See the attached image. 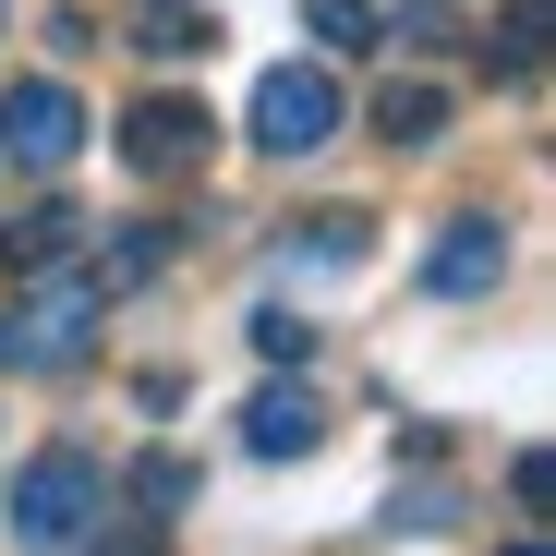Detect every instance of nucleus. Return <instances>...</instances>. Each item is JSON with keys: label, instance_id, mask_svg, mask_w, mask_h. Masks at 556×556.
I'll use <instances>...</instances> for the list:
<instances>
[{"label": "nucleus", "instance_id": "obj_8", "mask_svg": "<svg viewBox=\"0 0 556 556\" xmlns=\"http://www.w3.org/2000/svg\"><path fill=\"white\" fill-rule=\"evenodd\" d=\"M122 49L134 61H206L218 49V13H206V0H122Z\"/></svg>", "mask_w": 556, "mask_h": 556}, {"label": "nucleus", "instance_id": "obj_14", "mask_svg": "<svg viewBox=\"0 0 556 556\" xmlns=\"http://www.w3.org/2000/svg\"><path fill=\"white\" fill-rule=\"evenodd\" d=\"M376 532H388V544H400V532H412V544H435V532H459V496H447V484H412V496H388V520H376Z\"/></svg>", "mask_w": 556, "mask_h": 556}, {"label": "nucleus", "instance_id": "obj_16", "mask_svg": "<svg viewBox=\"0 0 556 556\" xmlns=\"http://www.w3.org/2000/svg\"><path fill=\"white\" fill-rule=\"evenodd\" d=\"M254 351H266V363H315V327H303L291 303H266V315H254Z\"/></svg>", "mask_w": 556, "mask_h": 556}, {"label": "nucleus", "instance_id": "obj_6", "mask_svg": "<svg viewBox=\"0 0 556 556\" xmlns=\"http://www.w3.org/2000/svg\"><path fill=\"white\" fill-rule=\"evenodd\" d=\"M496 278H508V218L459 206V218L435 230V254H424V291H435V303H484Z\"/></svg>", "mask_w": 556, "mask_h": 556}, {"label": "nucleus", "instance_id": "obj_7", "mask_svg": "<svg viewBox=\"0 0 556 556\" xmlns=\"http://www.w3.org/2000/svg\"><path fill=\"white\" fill-rule=\"evenodd\" d=\"M242 447H254V459H315V447H327V412H315V388H303V363H278V376L242 400Z\"/></svg>", "mask_w": 556, "mask_h": 556}, {"label": "nucleus", "instance_id": "obj_2", "mask_svg": "<svg viewBox=\"0 0 556 556\" xmlns=\"http://www.w3.org/2000/svg\"><path fill=\"white\" fill-rule=\"evenodd\" d=\"M13 544L61 556V544H98L110 532V472H98V447H37L25 472H13Z\"/></svg>", "mask_w": 556, "mask_h": 556}, {"label": "nucleus", "instance_id": "obj_19", "mask_svg": "<svg viewBox=\"0 0 556 556\" xmlns=\"http://www.w3.org/2000/svg\"><path fill=\"white\" fill-rule=\"evenodd\" d=\"M49 49H61V61H85V49H110V37H98V13H49Z\"/></svg>", "mask_w": 556, "mask_h": 556}, {"label": "nucleus", "instance_id": "obj_1", "mask_svg": "<svg viewBox=\"0 0 556 556\" xmlns=\"http://www.w3.org/2000/svg\"><path fill=\"white\" fill-rule=\"evenodd\" d=\"M98 327H110V291L85 266V242L37 254V266H13V303H0V376H85Z\"/></svg>", "mask_w": 556, "mask_h": 556}, {"label": "nucleus", "instance_id": "obj_13", "mask_svg": "<svg viewBox=\"0 0 556 556\" xmlns=\"http://www.w3.org/2000/svg\"><path fill=\"white\" fill-rule=\"evenodd\" d=\"M303 37H315V61H363V49H388L376 0H303Z\"/></svg>", "mask_w": 556, "mask_h": 556}, {"label": "nucleus", "instance_id": "obj_5", "mask_svg": "<svg viewBox=\"0 0 556 556\" xmlns=\"http://www.w3.org/2000/svg\"><path fill=\"white\" fill-rule=\"evenodd\" d=\"M73 146H85V110H73V85L25 73L13 98H0V157H13V169H73Z\"/></svg>", "mask_w": 556, "mask_h": 556}, {"label": "nucleus", "instance_id": "obj_12", "mask_svg": "<svg viewBox=\"0 0 556 556\" xmlns=\"http://www.w3.org/2000/svg\"><path fill=\"white\" fill-rule=\"evenodd\" d=\"M484 73L496 85H532L544 73V0H508V13L484 25Z\"/></svg>", "mask_w": 556, "mask_h": 556}, {"label": "nucleus", "instance_id": "obj_17", "mask_svg": "<svg viewBox=\"0 0 556 556\" xmlns=\"http://www.w3.org/2000/svg\"><path fill=\"white\" fill-rule=\"evenodd\" d=\"M388 37H412V49H447L459 37V13H447V0H400V13H376Z\"/></svg>", "mask_w": 556, "mask_h": 556}, {"label": "nucleus", "instance_id": "obj_15", "mask_svg": "<svg viewBox=\"0 0 556 556\" xmlns=\"http://www.w3.org/2000/svg\"><path fill=\"white\" fill-rule=\"evenodd\" d=\"M73 242H85V218H73V206H37L25 230H0V254H13V266H37V254H73Z\"/></svg>", "mask_w": 556, "mask_h": 556}, {"label": "nucleus", "instance_id": "obj_9", "mask_svg": "<svg viewBox=\"0 0 556 556\" xmlns=\"http://www.w3.org/2000/svg\"><path fill=\"white\" fill-rule=\"evenodd\" d=\"M363 254H376V218H363V206H315V218H291V230H278V266H363Z\"/></svg>", "mask_w": 556, "mask_h": 556}, {"label": "nucleus", "instance_id": "obj_10", "mask_svg": "<svg viewBox=\"0 0 556 556\" xmlns=\"http://www.w3.org/2000/svg\"><path fill=\"white\" fill-rule=\"evenodd\" d=\"M169 254H181V218H134L122 242H98V254H85V266H98V291L122 303V291H146V278H157Z\"/></svg>", "mask_w": 556, "mask_h": 556}, {"label": "nucleus", "instance_id": "obj_3", "mask_svg": "<svg viewBox=\"0 0 556 556\" xmlns=\"http://www.w3.org/2000/svg\"><path fill=\"white\" fill-rule=\"evenodd\" d=\"M242 134H254L266 157H315V146L339 134V73H327V61H278V73H254Z\"/></svg>", "mask_w": 556, "mask_h": 556}, {"label": "nucleus", "instance_id": "obj_18", "mask_svg": "<svg viewBox=\"0 0 556 556\" xmlns=\"http://www.w3.org/2000/svg\"><path fill=\"white\" fill-rule=\"evenodd\" d=\"M134 508H157V520L194 508V472H181V459H146V472H134Z\"/></svg>", "mask_w": 556, "mask_h": 556}, {"label": "nucleus", "instance_id": "obj_4", "mask_svg": "<svg viewBox=\"0 0 556 556\" xmlns=\"http://www.w3.org/2000/svg\"><path fill=\"white\" fill-rule=\"evenodd\" d=\"M206 146H218L206 98H146V110L122 122V169H134V181H194Z\"/></svg>", "mask_w": 556, "mask_h": 556}, {"label": "nucleus", "instance_id": "obj_11", "mask_svg": "<svg viewBox=\"0 0 556 556\" xmlns=\"http://www.w3.org/2000/svg\"><path fill=\"white\" fill-rule=\"evenodd\" d=\"M376 134H388L400 157H424V146L447 134V85H424V73H412V85H388V98H376Z\"/></svg>", "mask_w": 556, "mask_h": 556}]
</instances>
